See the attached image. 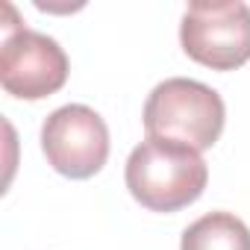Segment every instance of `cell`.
<instances>
[{"instance_id": "1", "label": "cell", "mask_w": 250, "mask_h": 250, "mask_svg": "<svg viewBox=\"0 0 250 250\" xmlns=\"http://www.w3.org/2000/svg\"><path fill=\"white\" fill-rule=\"evenodd\" d=\"M124 180L130 194L145 209L177 212L203 194L209 183V168L203 156L186 145L145 139L130 153Z\"/></svg>"}, {"instance_id": "2", "label": "cell", "mask_w": 250, "mask_h": 250, "mask_svg": "<svg viewBox=\"0 0 250 250\" xmlns=\"http://www.w3.org/2000/svg\"><path fill=\"white\" fill-rule=\"evenodd\" d=\"M142 121L147 139L177 142L200 153L221 139L227 109L215 88L188 77H171L147 94Z\"/></svg>"}, {"instance_id": "3", "label": "cell", "mask_w": 250, "mask_h": 250, "mask_svg": "<svg viewBox=\"0 0 250 250\" xmlns=\"http://www.w3.org/2000/svg\"><path fill=\"white\" fill-rule=\"evenodd\" d=\"M180 44L212 71L241 68L250 59V6L241 0L191 3L180 24Z\"/></svg>"}, {"instance_id": "4", "label": "cell", "mask_w": 250, "mask_h": 250, "mask_svg": "<svg viewBox=\"0 0 250 250\" xmlns=\"http://www.w3.org/2000/svg\"><path fill=\"white\" fill-rule=\"evenodd\" d=\"M42 150L62 177L88 180L109 159V127L91 106H59L42 127Z\"/></svg>"}, {"instance_id": "5", "label": "cell", "mask_w": 250, "mask_h": 250, "mask_svg": "<svg viewBox=\"0 0 250 250\" xmlns=\"http://www.w3.org/2000/svg\"><path fill=\"white\" fill-rule=\"evenodd\" d=\"M68 80V56L56 39L18 27L6 33L0 47V85L21 100L56 94Z\"/></svg>"}, {"instance_id": "6", "label": "cell", "mask_w": 250, "mask_h": 250, "mask_svg": "<svg viewBox=\"0 0 250 250\" xmlns=\"http://www.w3.org/2000/svg\"><path fill=\"white\" fill-rule=\"evenodd\" d=\"M180 250H250V229L232 212H209L186 227Z\"/></svg>"}]
</instances>
